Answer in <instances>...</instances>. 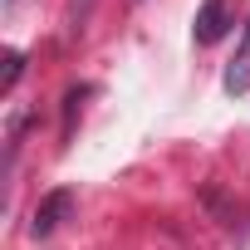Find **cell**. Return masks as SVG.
I'll list each match as a JSON object with an SVG mask.
<instances>
[{
    "label": "cell",
    "mask_w": 250,
    "mask_h": 250,
    "mask_svg": "<svg viewBox=\"0 0 250 250\" xmlns=\"http://www.w3.org/2000/svg\"><path fill=\"white\" fill-rule=\"evenodd\" d=\"M230 25H235L230 0H201V10H196V20H191V40H196V44H216V40H226Z\"/></svg>",
    "instance_id": "6da1fadb"
},
{
    "label": "cell",
    "mask_w": 250,
    "mask_h": 250,
    "mask_svg": "<svg viewBox=\"0 0 250 250\" xmlns=\"http://www.w3.org/2000/svg\"><path fill=\"white\" fill-rule=\"evenodd\" d=\"M69 211H74V191L69 187H59V191H49L40 206H35V221H30V235L35 240H44V235H54L64 221H69Z\"/></svg>",
    "instance_id": "7a4b0ae2"
},
{
    "label": "cell",
    "mask_w": 250,
    "mask_h": 250,
    "mask_svg": "<svg viewBox=\"0 0 250 250\" xmlns=\"http://www.w3.org/2000/svg\"><path fill=\"white\" fill-rule=\"evenodd\" d=\"M226 93H245L250 88V25H245V35H240V49H235V59L226 64Z\"/></svg>",
    "instance_id": "3957f363"
},
{
    "label": "cell",
    "mask_w": 250,
    "mask_h": 250,
    "mask_svg": "<svg viewBox=\"0 0 250 250\" xmlns=\"http://www.w3.org/2000/svg\"><path fill=\"white\" fill-rule=\"evenodd\" d=\"M20 74H25V54L10 49V54H5V74H0V93H10V88L20 83Z\"/></svg>",
    "instance_id": "277c9868"
},
{
    "label": "cell",
    "mask_w": 250,
    "mask_h": 250,
    "mask_svg": "<svg viewBox=\"0 0 250 250\" xmlns=\"http://www.w3.org/2000/svg\"><path fill=\"white\" fill-rule=\"evenodd\" d=\"M83 98H88V88H83V83H79V88H69V98H64V138L74 133V113H79V103H83Z\"/></svg>",
    "instance_id": "5b68a950"
},
{
    "label": "cell",
    "mask_w": 250,
    "mask_h": 250,
    "mask_svg": "<svg viewBox=\"0 0 250 250\" xmlns=\"http://www.w3.org/2000/svg\"><path fill=\"white\" fill-rule=\"evenodd\" d=\"M88 10H93V0H74V20H69V25H74V30H83V20H88Z\"/></svg>",
    "instance_id": "8992f818"
},
{
    "label": "cell",
    "mask_w": 250,
    "mask_h": 250,
    "mask_svg": "<svg viewBox=\"0 0 250 250\" xmlns=\"http://www.w3.org/2000/svg\"><path fill=\"white\" fill-rule=\"evenodd\" d=\"M10 5H15V0H5V10H10Z\"/></svg>",
    "instance_id": "52a82bcc"
}]
</instances>
